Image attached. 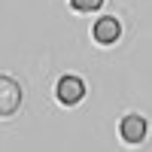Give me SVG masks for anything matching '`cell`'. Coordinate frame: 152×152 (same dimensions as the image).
Listing matches in <instances>:
<instances>
[{"instance_id":"2","label":"cell","mask_w":152,"mask_h":152,"mask_svg":"<svg viewBox=\"0 0 152 152\" xmlns=\"http://www.w3.org/2000/svg\"><path fill=\"white\" fill-rule=\"evenodd\" d=\"M58 97H61V104H67V107L79 104V100L85 97V85H82V79H79V76H64V79L58 82Z\"/></svg>"},{"instance_id":"3","label":"cell","mask_w":152,"mask_h":152,"mask_svg":"<svg viewBox=\"0 0 152 152\" xmlns=\"http://www.w3.org/2000/svg\"><path fill=\"white\" fill-rule=\"evenodd\" d=\"M122 37V24L116 21V18H97V24H94V40L97 43H104V46H110V43H116Z\"/></svg>"},{"instance_id":"5","label":"cell","mask_w":152,"mask_h":152,"mask_svg":"<svg viewBox=\"0 0 152 152\" xmlns=\"http://www.w3.org/2000/svg\"><path fill=\"white\" fill-rule=\"evenodd\" d=\"M104 0H70V6L73 9H79V12H91V9H97Z\"/></svg>"},{"instance_id":"4","label":"cell","mask_w":152,"mask_h":152,"mask_svg":"<svg viewBox=\"0 0 152 152\" xmlns=\"http://www.w3.org/2000/svg\"><path fill=\"white\" fill-rule=\"evenodd\" d=\"M122 137L128 143H140L146 137V119L143 116H125L122 119Z\"/></svg>"},{"instance_id":"1","label":"cell","mask_w":152,"mask_h":152,"mask_svg":"<svg viewBox=\"0 0 152 152\" xmlns=\"http://www.w3.org/2000/svg\"><path fill=\"white\" fill-rule=\"evenodd\" d=\"M21 104V88L15 79H9V76H0V116H9V113H15Z\"/></svg>"}]
</instances>
